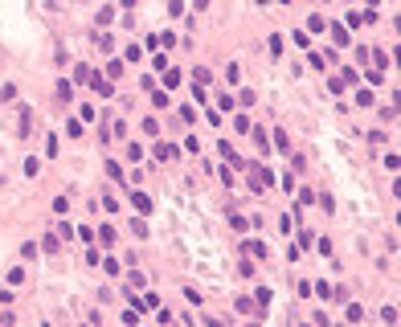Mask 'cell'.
Masks as SVG:
<instances>
[{"mask_svg":"<svg viewBox=\"0 0 401 327\" xmlns=\"http://www.w3.org/2000/svg\"><path fill=\"white\" fill-rule=\"evenodd\" d=\"M90 86H94V90H98L102 98H111V94H115V86H111L107 78H94V74H90Z\"/></svg>","mask_w":401,"mask_h":327,"instance_id":"1","label":"cell"},{"mask_svg":"<svg viewBox=\"0 0 401 327\" xmlns=\"http://www.w3.org/2000/svg\"><path fill=\"white\" fill-rule=\"evenodd\" d=\"M119 4H123V8H131V4H135V0H119Z\"/></svg>","mask_w":401,"mask_h":327,"instance_id":"22","label":"cell"},{"mask_svg":"<svg viewBox=\"0 0 401 327\" xmlns=\"http://www.w3.org/2000/svg\"><path fill=\"white\" fill-rule=\"evenodd\" d=\"M348 319H352V323H360V319H364V311H360V303H348Z\"/></svg>","mask_w":401,"mask_h":327,"instance_id":"13","label":"cell"},{"mask_svg":"<svg viewBox=\"0 0 401 327\" xmlns=\"http://www.w3.org/2000/svg\"><path fill=\"white\" fill-rule=\"evenodd\" d=\"M229 225H234L237 233H246V229H250V225H246V217H237V213H229Z\"/></svg>","mask_w":401,"mask_h":327,"instance_id":"15","label":"cell"},{"mask_svg":"<svg viewBox=\"0 0 401 327\" xmlns=\"http://www.w3.org/2000/svg\"><path fill=\"white\" fill-rule=\"evenodd\" d=\"M237 98H242V107H254V102H258V94H254V90H242Z\"/></svg>","mask_w":401,"mask_h":327,"instance_id":"18","label":"cell"},{"mask_svg":"<svg viewBox=\"0 0 401 327\" xmlns=\"http://www.w3.org/2000/svg\"><path fill=\"white\" fill-rule=\"evenodd\" d=\"M131 233H135V237H147V225H143V221H140V217H135V221H131Z\"/></svg>","mask_w":401,"mask_h":327,"instance_id":"19","label":"cell"},{"mask_svg":"<svg viewBox=\"0 0 401 327\" xmlns=\"http://www.w3.org/2000/svg\"><path fill=\"white\" fill-rule=\"evenodd\" d=\"M180 82V70H172V66H164V86H176Z\"/></svg>","mask_w":401,"mask_h":327,"instance_id":"11","label":"cell"},{"mask_svg":"<svg viewBox=\"0 0 401 327\" xmlns=\"http://www.w3.org/2000/svg\"><path fill=\"white\" fill-rule=\"evenodd\" d=\"M70 94H74V82H57V98L70 102Z\"/></svg>","mask_w":401,"mask_h":327,"instance_id":"9","label":"cell"},{"mask_svg":"<svg viewBox=\"0 0 401 327\" xmlns=\"http://www.w3.org/2000/svg\"><path fill=\"white\" fill-rule=\"evenodd\" d=\"M66 135H70V139H78V135H82V123H78V119H70V123H66Z\"/></svg>","mask_w":401,"mask_h":327,"instance_id":"16","label":"cell"},{"mask_svg":"<svg viewBox=\"0 0 401 327\" xmlns=\"http://www.w3.org/2000/svg\"><path fill=\"white\" fill-rule=\"evenodd\" d=\"M98 241H102V245H115V229L102 225V229H98Z\"/></svg>","mask_w":401,"mask_h":327,"instance_id":"12","label":"cell"},{"mask_svg":"<svg viewBox=\"0 0 401 327\" xmlns=\"http://www.w3.org/2000/svg\"><path fill=\"white\" fill-rule=\"evenodd\" d=\"M131 205L140 209V213H152V196L147 192H131Z\"/></svg>","mask_w":401,"mask_h":327,"instance_id":"2","label":"cell"},{"mask_svg":"<svg viewBox=\"0 0 401 327\" xmlns=\"http://www.w3.org/2000/svg\"><path fill=\"white\" fill-rule=\"evenodd\" d=\"M331 41H336V45H348L352 37H348V29H344V25H331Z\"/></svg>","mask_w":401,"mask_h":327,"instance_id":"4","label":"cell"},{"mask_svg":"<svg viewBox=\"0 0 401 327\" xmlns=\"http://www.w3.org/2000/svg\"><path fill=\"white\" fill-rule=\"evenodd\" d=\"M168 102H172V98H168V90H152V107H160V111H164Z\"/></svg>","mask_w":401,"mask_h":327,"instance_id":"6","label":"cell"},{"mask_svg":"<svg viewBox=\"0 0 401 327\" xmlns=\"http://www.w3.org/2000/svg\"><path fill=\"white\" fill-rule=\"evenodd\" d=\"M41 250H45V254H57V250H62V241H57V233H49V237L41 241Z\"/></svg>","mask_w":401,"mask_h":327,"instance_id":"7","label":"cell"},{"mask_svg":"<svg viewBox=\"0 0 401 327\" xmlns=\"http://www.w3.org/2000/svg\"><path fill=\"white\" fill-rule=\"evenodd\" d=\"M246 254L250 258H266V241H246Z\"/></svg>","mask_w":401,"mask_h":327,"instance_id":"3","label":"cell"},{"mask_svg":"<svg viewBox=\"0 0 401 327\" xmlns=\"http://www.w3.org/2000/svg\"><path fill=\"white\" fill-rule=\"evenodd\" d=\"M156 156H160V160H176L180 151H176V147H168V143H160V147H156Z\"/></svg>","mask_w":401,"mask_h":327,"instance_id":"10","label":"cell"},{"mask_svg":"<svg viewBox=\"0 0 401 327\" xmlns=\"http://www.w3.org/2000/svg\"><path fill=\"white\" fill-rule=\"evenodd\" d=\"M0 323H8V311H0Z\"/></svg>","mask_w":401,"mask_h":327,"instance_id":"23","label":"cell"},{"mask_svg":"<svg viewBox=\"0 0 401 327\" xmlns=\"http://www.w3.org/2000/svg\"><path fill=\"white\" fill-rule=\"evenodd\" d=\"M274 147H279V151H291V139H286V135L279 131V135H274Z\"/></svg>","mask_w":401,"mask_h":327,"instance_id":"20","label":"cell"},{"mask_svg":"<svg viewBox=\"0 0 401 327\" xmlns=\"http://www.w3.org/2000/svg\"><path fill=\"white\" fill-rule=\"evenodd\" d=\"M98 266H102L107 274H119V270H123V266H119V258H98Z\"/></svg>","mask_w":401,"mask_h":327,"instance_id":"8","label":"cell"},{"mask_svg":"<svg viewBox=\"0 0 401 327\" xmlns=\"http://www.w3.org/2000/svg\"><path fill=\"white\" fill-rule=\"evenodd\" d=\"M123 74V62H107V78H119Z\"/></svg>","mask_w":401,"mask_h":327,"instance_id":"21","label":"cell"},{"mask_svg":"<svg viewBox=\"0 0 401 327\" xmlns=\"http://www.w3.org/2000/svg\"><path fill=\"white\" fill-rule=\"evenodd\" d=\"M37 250H41L37 241H25V245H21V258H25V262H33V258H37Z\"/></svg>","mask_w":401,"mask_h":327,"instance_id":"5","label":"cell"},{"mask_svg":"<svg viewBox=\"0 0 401 327\" xmlns=\"http://www.w3.org/2000/svg\"><path fill=\"white\" fill-rule=\"evenodd\" d=\"M234 127H237V131H242V135H250V131H254V127H250V119H246V115H237V119H234Z\"/></svg>","mask_w":401,"mask_h":327,"instance_id":"14","label":"cell"},{"mask_svg":"<svg viewBox=\"0 0 401 327\" xmlns=\"http://www.w3.org/2000/svg\"><path fill=\"white\" fill-rule=\"evenodd\" d=\"M8 282H25V266H13V270H8Z\"/></svg>","mask_w":401,"mask_h":327,"instance_id":"17","label":"cell"}]
</instances>
